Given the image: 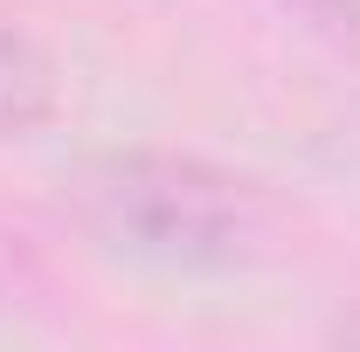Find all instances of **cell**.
Masks as SVG:
<instances>
[{
  "instance_id": "obj_1",
  "label": "cell",
  "mask_w": 360,
  "mask_h": 352,
  "mask_svg": "<svg viewBox=\"0 0 360 352\" xmlns=\"http://www.w3.org/2000/svg\"><path fill=\"white\" fill-rule=\"evenodd\" d=\"M63 215L97 256L160 276H229L264 249L250 180L174 145H104L63 173Z\"/></svg>"
},
{
  "instance_id": "obj_3",
  "label": "cell",
  "mask_w": 360,
  "mask_h": 352,
  "mask_svg": "<svg viewBox=\"0 0 360 352\" xmlns=\"http://www.w3.org/2000/svg\"><path fill=\"white\" fill-rule=\"evenodd\" d=\"M298 28H312L326 48H340L347 62H360V0H277Z\"/></svg>"
},
{
  "instance_id": "obj_2",
  "label": "cell",
  "mask_w": 360,
  "mask_h": 352,
  "mask_svg": "<svg viewBox=\"0 0 360 352\" xmlns=\"http://www.w3.org/2000/svg\"><path fill=\"white\" fill-rule=\"evenodd\" d=\"M56 118V62L35 35L0 21V145L28 138Z\"/></svg>"
}]
</instances>
